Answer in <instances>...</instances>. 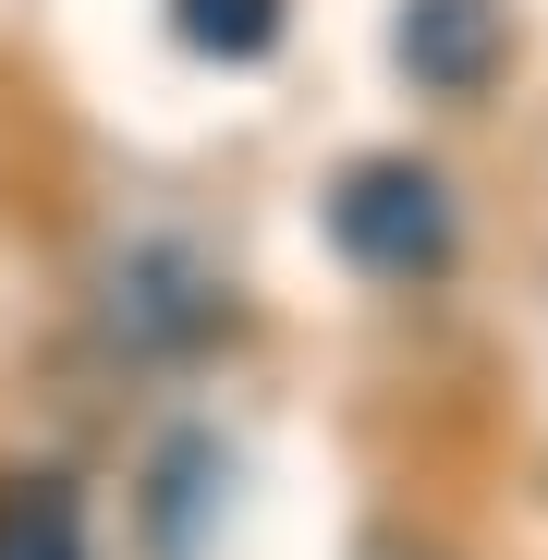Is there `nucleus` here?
Instances as JSON below:
<instances>
[{"label":"nucleus","mask_w":548,"mask_h":560,"mask_svg":"<svg viewBox=\"0 0 548 560\" xmlns=\"http://www.w3.org/2000/svg\"><path fill=\"white\" fill-rule=\"evenodd\" d=\"M329 244L353 268H378V280H415L451 256V196H439V171L415 159H378V171H353L341 196H329Z\"/></svg>","instance_id":"nucleus-1"},{"label":"nucleus","mask_w":548,"mask_h":560,"mask_svg":"<svg viewBox=\"0 0 548 560\" xmlns=\"http://www.w3.org/2000/svg\"><path fill=\"white\" fill-rule=\"evenodd\" d=\"M488 49H500V0H415L403 13V61L427 85H476Z\"/></svg>","instance_id":"nucleus-2"},{"label":"nucleus","mask_w":548,"mask_h":560,"mask_svg":"<svg viewBox=\"0 0 548 560\" xmlns=\"http://www.w3.org/2000/svg\"><path fill=\"white\" fill-rule=\"evenodd\" d=\"M171 37L196 61H256L281 37V0H171Z\"/></svg>","instance_id":"nucleus-3"},{"label":"nucleus","mask_w":548,"mask_h":560,"mask_svg":"<svg viewBox=\"0 0 548 560\" xmlns=\"http://www.w3.org/2000/svg\"><path fill=\"white\" fill-rule=\"evenodd\" d=\"M0 560H85L73 500H13V512H0Z\"/></svg>","instance_id":"nucleus-4"}]
</instances>
